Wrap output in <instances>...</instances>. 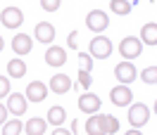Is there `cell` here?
I'll use <instances>...</instances> for the list:
<instances>
[{"mask_svg":"<svg viewBox=\"0 0 157 135\" xmlns=\"http://www.w3.org/2000/svg\"><path fill=\"white\" fill-rule=\"evenodd\" d=\"M100 97L93 95V93H83V95H78V109L83 111V114H98L100 109Z\"/></svg>","mask_w":157,"mask_h":135,"instance_id":"cell-10","label":"cell"},{"mask_svg":"<svg viewBox=\"0 0 157 135\" xmlns=\"http://www.w3.org/2000/svg\"><path fill=\"white\" fill-rule=\"evenodd\" d=\"M64 119H67V111H64L62 107H50V111H48V123L62 126V123H64Z\"/></svg>","mask_w":157,"mask_h":135,"instance_id":"cell-20","label":"cell"},{"mask_svg":"<svg viewBox=\"0 0 157 135\" xmlns=\"http://www.w3.org/2000/svg\"><path fill=\"white\" fill-rule=\"evenodd\" d=\"M67 45H69L71 50H76V48H78V33H76V31H71V33H69V38H67Z\"/></svg>","mask_w":157,"mask_h":135,"instance_id":"cell-27","label":"cell"},{"mask_svg":"<svg viewBox=\"0 0 157 135\" xmlns=\"http://www.w3.org/2000/svg\"><path fill=\"white\" fill-rule=\"evenodd\" d=\"M90 55L95 59H105L112 55V40L105 38V36H100V33H95V38L90 40Z\"/></svg>","mask_w":157,"mask_h":135,"instance_id":"cell-5","label":"cell"},{"mask_svg":"<svg viewBox=\"0 0 157 135\" xmlns=\"http://www.w3.org/2000/svg\"><path fill=\"white\" fill-rule=\"evenodd\" d=\"M19 130H21V121H17V119L2 123V133L5 135H14V133H19Z\"/></svg>","mask_w":157,"mask_h":135,"instance_id":"cell-22","label":"cell"},{"mask_svg":"<svg viewBox=\"0 0 157 135\" xmlns=\"http://www.w3.org/2000/svg\"><path fill=\"white\" fill-rule=\"evenodd\" d=\"M109 10L114 12V14H119V17H126L133 10V2H128V0H112L109 2Z\"/></svg>","mask_w":157,"mask_h":135,"instance_id":"cell-19","label":"cell"},{"mask_svg":"<svg viewBox=\"0 0 157 135\" xmlns=\"http://www.w3.org/2000/svg\"><path fill=\"white\" fill-rule=\"evenodd\" d=\"M59 5H62V0H40V7L45 12H57Z\"/></svg>","mask_w":157,"mask_h":135,"instance_id":"cell-25","label":"cell"},{"mask_svg":"<svg viewBox=\"0 0 157 135\" xmlns=\"http://www.w3.org/2000/svg\"><path fill=\"white\" fill-rule=\"evenodd\" d=\"M117 130H119V121L109 114L88 116V121H86V133L88 135H112Z\"/></svg>","mask_w":157,"mask_h":135,"instance_id":"cell-1","label":"cell"},{"mask_svg":"<svg viewBox=\"0 0 157 135\" xmlns=\"http://www.w3.org/2000/svg\"><path fill=\"white\" fill-rule=\"evenodd\" d=\"M24 74H26L24 59H10V62H7V76L10 78H21Z\"/></svg>","mask_w":157,"mask_h":135,"instance_id":"cell-18","label":"cell"},{"mask_svg":"<svg viewBox=\"0 0 157 135\" xmlns=\"http://www.w3.org/2000/svg\"><path fill=\"white\" fill-rule=\"evenodd\" d=\"M140 52H143V40L140 38H136V36L121 38V43H119V55L124 59H136Z\"/></svg>","mask_w":157,"mask_h":135,"instance_id":"cell-2","label":"cell"},{"mask_svg":"<svg viewBox=\"0 0 157 135\" xmlns=\"http://www.w3.org/2000/svg\"><path fill=\"white\" fill-rule=\"evenodd\" d=\"M7 95H10V78L0 76V97H7Z\"/></svg>","mask_w":157,"mask_h":135,"instance_id":"cell-26","label":"cell"},{"mask_svg":"<svg viewBox=\"0 0 157 135\" xmlns=\"http://www.w3.org/2000/svg\"><path fill=\"white\" fill-rule=\"evenodd\" d=\"M48 88L52 93H57V95H64V93H69V90L74 88V83H71V78H69L67 74H55V76L50 78Z\"/></svg>","mask_w":157,"mask_h":135,"instance_id":"cell-11","label":"cell"},{"mask_svg":"<svg viewBox=\"0 0 157 135\" xmlns=\"http://www.w3.org/2000/svg\"><path fill=\"white\" fill-rule=\"evenodd\" d=\"M45 128H48V121H45V119H38V116L29 119L26 126H24V130H26L29 135H43V133H45Z\"/></svg>","mask_w":157,"mask_h":135,"instance_id":"cell-16","label":"cell"},{"mask_svg":"<svg viewBox=\"0 0 157 135\" xmlns=\"http://www.w3.org/2000/svg\"><path fill=\"white\" fill-rule=\"evenodd\" d=\"M78 69H83V71H90V69H93V55L78 52Z\"/></svg>","mask_w":157,"mask_h":135,"instance_id":"cell-23","label":"cell"},{"mask_svg":"<svg viewBox=\"0 0 157 135\" xmlns=\"http://www.w3.org/2000/svg\"><path fill=\"white\" fill-rule=\"evenodd\" d=\"M0 21H2V26H7V29H19L21 24H24V14H21L19 7L10 5V7H2Z\"/></svg>","mask_w":157,"mask_h":135,"instance_id":"cell-4","label":"cell"},{"mask_svg":"<svg viewBox=\"0 0 157 135\" xmlns=\"http://www.w3.org/2000/svg\"><path fill=\"white\" fill-rule=\"evenodd\" d=\"M31 48H33V40H31V36H26V33H17L14 38H12V50H14V55H29Z\"/></svg>","mask_w":157,"mask_h":135,"instance_id":"cell-13","label":"cell"},{"mask_svg":"<svg viewBox=\"0 0 157 135\" xmlns=\"http://www.w3.org/2000/svg\"><path fill=\"white\" fill-rule=\"evenodd\" d=\"M86 26H88L93 33H102V31L109 26V19L102 10H90L86 14Z\"/></svg>","mask_w":157,"mask_h":135,"instance_id":"cell-6","label":"cell"},{"mask_svg":"<svg viewBox=\"0 0 157 135\" xmlns=\"http://www.w3.org/2000/svg\"><path fill=\"white\" fill-rule=\"evenodd\" d=\"M150 119V109L143 102H136V104H128V123L131 128H143Z\"/></svg>","mask_w":157,"mask_h":135,"instance_id":"cell-3","label":"cell"},{"mask_svg":"<svg viewBox=\"0 0 157 135\" xmlns=\"http://www.w3.org/2000/svg\"><path fill=\"white\" fill-rule=\"evenodd\" d=\"M114 76H117L119 83H133L136 81V67L128 62V59H124V62H119L117 67H114Z\"/></svg>","mask_w":157,"mask_h":135,"instance_id":"cell-8","label":"cell"},{"mask_svg":"<svg viewBox=\"0 0 157 135\" xmlns=\"http://www.w3.org/2000/svg\"><path fill=\"white\" fill-rule=\"evenodd\" d=\"M33 36H36V40H40V43H52V40H55V26H52L50 21H38Z\"/></svg>","mask_w":157,"mask_h":135,"instance_id":"cell-14","label":"cell"},{"mask_svg":"<svg viewBox=\"0 0 157 135\" xmlns=\"http://www.w3.org/2000/svg\"><path fill=\"white\" fill-rule=\"evenodd\" d=\"M2 48H5V43H2V36H0V52H2Z\"/></svg>","mask_w":157,"mask_h":135,"instance_id":"cell-29","label":"cell"},{"mask_svg":"<svg viewBox=\"0 0 157 135\" xmlns=\"http://www.w3.org/2000/svg\"><path fill=\"white\" fill-rule=\"evenodd\" d=\"M155 114H157V100H155Z\"/></svg>","mask_w":157,"mask_h":135,"instance_id":"cell-30","label":"cell"},{"mask_svg":"<svg viewBox=\"0 0 157 135\" xmlns=\"http://www.w3.org/2000/svg\"><path fill=\"white\" fill-rule=\"evenodd\" d=\"M140 40H143L145 45H157V24L155 21L143 24V29H140Z\"/></svg>","mask_w":157,"mask_h":135,"instance_id":"cell-17","label":"cell"},{"mask_svg":"<svg viewBox=\"0 0 157 135\" xmlns=\"http://www.w3.org/2000/svg\"><path fill=\"white\" fill-rule=\"evenodd\" d=\"M140 78L145 81V83H150V86H155L157 83V67H147L140 71Z\"/></svg>","mask_w":157,"mask_h":135,"instance_id":"cell-21","label":"cell"},{"mask_svg":"<svg viewBox=\"0 0 157 135\" xmlns=\"http://www.w3.org/2000/svg\"><path fill=\"white\" fill-rule=\"evenodd\" d=\"M48 90L50 88L45 83H40V81H31L29 86H26V93L24 95L29 97V102H43L45 97H48Z\"/></svg>","mask_w":157,"mask_h":135,"instance_id":"cell-12","label":"cell"},{"mask_svg":"<svg viewBox=\"0 0 157 135\" xmlns=\"http://www.w3.org/2000/svg\"><path fill=\"white\" fill-rule=\"evenodd\" d=\"M109 97H112V104H117V107H128V104H131V100H133V93H131V88H128L126 83H121V86L112 88Z\"/></svg>","mask_w":157,"mask_h":135,"instance_id":"cell-9","label":"cell"},{"mask_svg":"<svg viewBox=\"0 0 157 135\" xmlns=\"http://www.w3.org/2000/svg\"><path fill=\"white\" fill-rule=\"evenodd\" d=\"M7 114H10V109H7V104H0V126L7 121Z\"/></svg>","mask_w":157,"mask_h":135,"instance_id":"cell-28","label":"cell"},{"mask_svg":"<svg viewBox=\"0 0 157 135\" xmlns=\"http://www.w3.org/2000/svg\"><path fill=\"white\" fill-rule=\"evenodd\" d=\"M26 107H29V97L26 95H21V93H10L7 95V109H10L12 116H24Z\"/></svg>","mask_w":157,"mask_h":135,"instance_id":"cell-7","label":"cell"},{"mask_svg":"<svg viewBox=\"0 0 157 135\" xmlns=\"http://www.w3.org/2000/svg\"><path fill=\"white\" fill-rule=\"evenodd\" d=\"M45 62H48L50 67H62L64 62H67V50L64 48H48V52H45Z\"/></svg>","mask_w":157,"mask_h":135,"instance_id":"cell-15","label":"cell"},{"mask_svg":"<svg viewBox=\"0 0 157 135\" xmlns=\"http://www.w3.org/2000/svg\"><path fill=\"white\" fill-rule=\"evenodd\" d=\"M93 83V78H90V71H83V69H78V81H76V88H90Z\"/></svg>","mask_w":157,"mask_h":135,"instance_id":"cell-24","label":"cell"}]
</instances>
